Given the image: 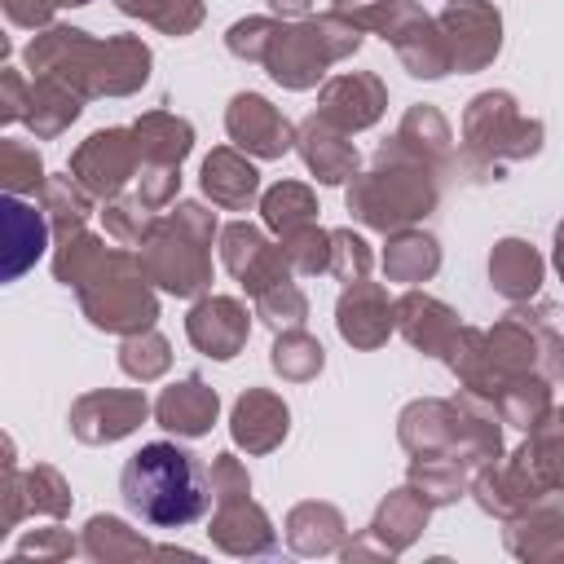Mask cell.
<instances>
[{
    "label": "cell",
    "mask_w": 564,
    "mask_h": 564,
    "mask_svg": "<svg viewBox=\"0 0 564 564\" xmlns=\"http://www.w3.org/2000/svg\"><path fill=\"white\" fill-rule=\"evenodd\" d=\"M119 494L132 516H141L154 529H185L207 507V476L198 458L172 441L141 445L119 476Z\"/></svg>",
    "instance_id": "obj_1"
},
{
    "label": "cell",
    "mask_w": 564,
    "mask_h": 564,
    "mask_svg": "<svg viewBox=\"0 0 564 564\" xmlns=\"http://www.w3.org/2000/svg\"><path fill=\"white\" fill-rule=\"evenodd\" d=\"M432 203H436V185L427 181V172L397 167V150H388V145L379 150V167L348 189V207L375 229H397V225L423 216Z\"/></svg>",
    "instance_id": "obj_2"
},
{
    "label": "cell",
    "mask_w": 564,
    "mask_h": 564,
    "mask_svg": "<svg viewBox=\"0 0 564 564\" xmlns=\"http://www.w3.org/2000/svg\"><path fill=\"white\" fill-rule=\"evenodd\" d=\"M427 511H432V502H427L414 485H405V489L388 494V498H383V507L375 511L370 529H366L361 538H352V542H344V546H339V551H344V560L352 564V560H366V555H379V560L401 555V551H405V546H414V538L423 533Z\"/></svg>",
    "instance_id": "obj_3"
},
{
    "label": "cell",
    "mask_w": 564,
    "mask_h": 564,
    "mask_svg": "<svg viewBox=\"0 0 564 564\" xmlns=\"http://www.w3.org/2000/svg\"><path fill=\"white\" fill-rule=\"evenodd\" d=\"M542 128L516 115L507 93H480L467 110V141L471 150H502V154H533Z\"/></svg>",
    "instance_id": "obj_4"
},
{
    "label": "cell",
    "mask_w": 564,
    "mask_h": 564,
    "mask_svg": "<svg viewBox=\"0 0 564 564\" xmlns=\"http://www.w3.org/2000/svg\"><path fill=\"white\" fill-rule=\"evenodd\" d=\"M189 234V216L185 207H176V216L167 220V229L150 242L145 251V269L159 286L176 291V295H194L203 282H207V260H203V247H189L185 242Z\"/></svg>",
    "instance_id": "obj_5"
},
{
    "label": "cell",
    "mask_w": 564,
    "mask_h": 564,
    "mask_svg": "<svg viewBox=\"0 0 564 564\" xmlns=\"http://www.w3.org/2000/svg\"><path fill=\"white\" fill-rule=\"evenodd\" d=\"M502 542H507L511 555L533 560V564L564 560V494H551L546 489L542 498H533L520 516L507 520Z\"/></svg>",
    "instance_id": "obj_6"
},
{
    "label": "cell",
    "mask_w": 564,
    "mask_h": 564,
    "mask_svg": "<svg viewBox=\"0 0 564 564\" xmlns=\"http://www.w3.org/2000/svg\"><path fill=\"white\" fill-rule=\"evenodd\" d=\"M441 26L449 35V62H458V70H476L498 53V13L485 0H449Z\"/></svg>",
    "instance_id": "obj_7"
},
{
    "label": "cell",
    "mask_w": 564,
    "mask_h": 564,
    "mask_svg": "<svg viewBox=\"0 0 564 564\" xmlns=\"http://www.w3.org/2000/svg\"><path fill=\"white\" fill-rule=\"evenodd\" d=\"M212 546H220L225 555H269L278 546V533L264 516V507H256L251 498H234V502H216V516L207 524Z\"/></svg>",
    "instance_id": "obj_8"
},
{
    "label": "cell",
    "mask_w": 564,
    "mask_h": 564,
    "mask_svg": "<svg viewBox=\"0 0 564 564\" xmlns=\"http://www.w3.org/2000/svg\"><path fill=\"white\" fill-rule=\"evenodd\" d=\"M471 494H476V502H480L489 516L511 520V516H520L533 498H542L546 485H542V480L533 476V467L516 454L511 463H489V467H480L476 480H471Z\"/></svg>",
    "instance_id": "obj_9"
},
{
    "label": "cell",
    "mask_w": 564,
    "mask_h": 564,
    "mask_svg": "<svg viewBox=\"0 0 564 564\" xmlns=\"http://www.w3.org/2000/svg\"><path fill=\"white\" fill-rule=\"evenodd\" d=\"M145 419V397L141 392H93L75 405L70 423L79 441H119Z\"/></svg>",
    "instance_id": "obj_10"
},
{
    "label": "cell",
    "mask_w": 564,
    "mask_h": 564,
    "mask_svg": "<svg viewBox=\"0 0 564 564\" xmlns=\"http://www.w3.org/2000/svg\"><path fill=\"white\" fill-rule=\"evenodd\" d=\"M137 150H141V145L128 141L123 128L97 132V137H88V145L75 154V172H79V181H84L93 194H115V189L128 181Z\"/></svg>",
    "instance_id": "obj_11"
},
{
    "label": "cell",
    "mask_w": 564,
    "mask_h": 564,
    "mask_svg": "<svg viewBox=\"0 0 564 564\" xmlns=\"http://www.w3.org/2000/svg\"><path fill=\"white\" fill-rule=\"evenodd\" d=\"M229 137L256 154H282L291 145V123L256 93H238L229 106Z\"/></svg>",
    "instance_id": "obj_12"
},
{
    "label": "cell",
    "mask_w": 564,
    "mask_h": 564,
    "mask_svg": "<svg viewBox=\"0 0 564 564\" xmlns=\"http://www.w3.org/2000/svg\"><path fill=\"white\" fill-rule=\"evenodd\" d=\"M286 405L273 397V392H260L251 388L247 397H238L234 405V441L251 454H269L282 436H286Z\"/></svg>",
    "instance_id": "obj_13"
},
{
    "label": "cell",
    "mask_w": 564,
    "mask_h": 564,
    "mask_svg": "<svg viewBox=\"0 0 564 564\" xmlns=\"http://www.w3.org/2000/svg\"><path fill=\"white\" fill-rule=\"evenodd\" d=\"M388 326H392V308L383 291L370 282H352V291H344L339 300V335L357 348H375L388 339Z\"/></svg>",
    "instance_id": "obj_14"
},
{
    "label": "cell",
    "mask_w": 564,
    "mask_h": 564,
    "mask_svg": "<svg viewBox=\"0 0 564 564\" xmlns=\"http://www.w3.org/2000/svg\"><path fill=\"white\" fill-rule=\"evenodd\" d=\"M189 339L207 352V357H234L247 339V313L234 300H203L189 313Z\"/></svg>",
    "instance_id": "obj_15"
},
{
    "label": "cell",
    "mask_w": 564,
    "mask_h": 564,
    "mask_svg": "<svg viewBox=\"0 0 564 564\" xmlns=\"http://www.w3.org/2000/svg\"><path fill=\"white\" fill-rule=\"evenodd\" d=\"M84 308L106 330H141L154 322V295L141 282H106L101 295L84 291Z\"/></svg>",
    "instance_id": "obj_16"
},
{
    "label": "cell",
    "mask_w": 564,
    "mask_h": 564,
    "mask_svg": "<svg viewBox=\"0 0 564 564\" xmlns=\"http://www.w3.org/2000/svg\"><path fill=\"white\" fill-rule=\"evenodd\" d=\"M216 392L203 383V379H185V383H176V388H167L163 397H159V405H154V414H159V423L167 427V432H181V436H203L212 423H216Z\"/></svg>",
    "instance_id": "obj_17"
},
{
    "label": "cell",
    "mask_w": 564,
    "mask_h": 564,
    "mask_svg": "<svg viewBox=\"0 0 564 564\" xmlns=\"http://www.w3.org/2000/svg\"><path fill=\"white\" fill-rule=\"evenodd\" d=\"M383 110V88L370 75H339L322 93V119H335L339 128H366Z\"/></svg>",
    "instance_id": "obj_18"
},
{
    "label": "cell",
    "mask_w": 564,
    "mask_h": 564,
    "mask_svg": "<svg viewBox=\"0 0 564 564\" xmlns=\"http://www.w3.org/2000/svg\"><path fill=\"white\" fill-rule=\"evenodd\" d=\"M344 516L330 502H300L286 516V546L295 555H330L344 546Z\"/></svg>",
    "instance_id": "obj_19"
},
{
    "label": "cell",
    "mask_w": 564,
    "mask_h": 564,
    "mask_svg": "<svg viewBox=\"0 0 564 564\" xmlns=\"http://www.w3.org/2000/svg\"><path fill=\"white\" fill-rule=\"evenodd\" d=\"M397 317H401L405 339H410L414 348H423V352H449V344H454V335H458L454 313H449L445 304L427 300V295H405V300L397 304Z\"/></svg>",
    "instance_id": "obj_20"
},
{
    "label": "cell",
    "mask_w": 564,
    "mask_h": 564,
    "mask_svg": "<svg viewBox=\"0 0 564 564\" xmlns=\"http://www.w3.org/2000/svg\"><path fill=\"white\" fill-rule=\"evenodd\" d=\"M300 150H304V163H308V167L317 172V181H326V185L352 176V167H357V150H352L339 132H330L326 119H308V123H304Z\"/></svg>",
    "instance_id": "obj_21"
},
{
    "label": "cell",
    "mask_w": 564,
    "mask_h": 564,
    "mask_svg": "<svg viewBox=\"0 0 564 564\" xmlns=\"http://www.w3.org/2000/svg\"><path fill=\"white\" fill-rule=\"evenodd\" d=\"M79 551L88 560H101V564H115V560H141L150 551V542L128 529L119 516H93L84 524V538H79Z\"/></svg>",
    "instance_id": "obj_22"
},
{
    "label": "cell",
    "mask_w": 564,
    "mask_h": 564,
    "mask_svg": "<svg viewBox=\"0 0 564 564\" xmlns=\"http://www.w3.org/2000/svg\"><path fill=\"white\" fill-rule=\"evenodd\" d=\"M203 189L212 194V203L220 207H247L256 194V167L242 163L234 150H216L203 163Z\"/></svg>",
    "instance_id": "obj_23"
},
{
    "label": "cell",
    "mask_w": 564,
    "mask_h": 564,
    "mask_svg": "<svg viewBox=\"0 0 564 564\" xmlns=\"http://www.w3.org/2000/svg\"><path fill=\"white\" fill-rule=\"evenodd\" d=\"M489 278H494V286H498L502 295L520 300V295H533V291H538V282H542V260H538V251H533L529 242L507 238V242H498V251H494V260H489Z\"/></svg>",
    "instance_id": "obj_24"
},
{
    "label": "cell",
    "mask_w": 564,
    "mask_h": 564,
    "mask_svg": "<svg viewBox=\"0 0 564 564\" xmlns=\"http://www.w3.org/2000/svg\"><path fill=\"white\" fill-rule=\"evenodd\" d=\"M4 273L9 278H18L40 251H44V220L31 212V207H22V203H4Z\"/></svg>",
    "instance_id": "obj_25"
},
{
    "label": "cell",
    "mask_w": 564,
    "mask_h": 564,
    "mask_svg": "<svg viewBox=\"0 0 564 564\" xmlns=\"http://www.w3.org/2000/svg\"><path fill=\"white\" fill-rule=\"evenodd\" d=\"M520 458L533 467V476L546 489H564V414H555L551 423H538Z\"/></svg>",
    "instance_id": "obj_26"
},
{
    "label": "cell",
    "mask_w": 564,
    "mask_h": 564,
    "mask_svg": "<svg viewBox=\"0 0 564 564\" xmlns=\"http://www.w3.org/2000/svg\"><path fill=\"white\" fill-rule=\"evenodd\" d=\"M441 264V251L427 234H397L383 251V269L397 278V282H423L432 269Z\"/></svg>",
    "instance_id": "obj_27"
},
{
    "label": "cell",
    "mask_w": 564,
    "mask_h": 564,
    "mask_svg": "<svg viewBox=\"0 0 564 564\" xmlns=\"http://www.w3.org/2000/svg\"><path fill=\"white\" fill-rule=\"evenodd\" d=\"M137 145H141V154L145 159H159V163H167V167H176L181 159H185V150H189V123L185 119H172V115H150V119H141V128H137Z\"/></svg>",
    "instance_id": "obj_28"
},
{
    "label": "cell",
    "mask_w": 564,
    "mask_h": 564,
    "mask_svg": "<svg viewBox=\"0 0 564 564\" xmlns=\"http://www.w3.org/2000/svg\"><path fill=\"white\" fill-rule=\"evenodd\" d=\"M410 485H414L432 507H441V502H454V498L467 489V467H458V463H449V458H414Z\"/></svg>",
    "instance_id": "obj_29"
},
{
    "label": "cell",
    "mask_w": 564,
    "mask_h": 564,
    "mask_svg": "<svg viewBox=\"0 0 564 564\" xmlns=\"http://www.w3.org/2000/svg\"><path fill=\"white\" fill-rule=\"evenodd\" d=\"M546 388L538 383V379H507L502 383V392H498V410H502V419L507 423H516V427H524V432H533L542 419H546Z\"/></svg>",
    "instance_id": "obj_30"
},
{
    "label": "cell",
    "mask_w": 564,
    "mask_h": 564,
    "mask_svg": "<svg viewBox=\"0 0 564 564\" xmlns=\"http://www.w3.org/2000/svg\"><path fill=\"white\" fill-rule=\"evenodd\" d=\"M273 370L286 375V379H313L322 370V344L308 339V335H300V330L282 335L273 344Z\"/></svg>",
    "instance_id": "obj_31"
},
{
    "label": "cell",
    "mask_w": 564,
    "mask_h": 564,
    "mask_svg": "<svg viewBox=\"0 0 564 564\" xmlns=\"http://www.w3.org/2000/svg\"><path fill=\"white\" fill-rule=\"evenodd\" d=\"M308 216H313V194H308L304 185H278V189L264 194V220H269L273 229L291 234V229H300Z\"/></svg>",
    "instance_id": "obj_32"
},
{
    "label": "cell",
    "mask_w": 564,
    "mask_h": 564,
    "mask_svg": "<svg viewBox=\"0 0 564 564\" xmlns=\"http://www.w3.org/2000/svg\"><path fill=\"white\" fill-rule=\"evenodd\" d=\"M220 242H225V264H229L238 278H242V273H247V269L269 251V247H264V238H260L251 225H229V229L220 234Z\"/></svg>",
    "instance_id": "obj_33"
},
{
    "label": "cell",
    "mask_w": 564,
    "mask_h": 564,
    "mask_svg": "<svg viewBox=\"0 0 564 564\" xmlns=\"http://www.w3.org/2000/svg\"><path fill=\"white\" fill-rule=\"evenodd\" d=\"M304 308H308V304H304V295H300L291 282H282V286H273V291L260 295V317H264L269 326H278V330H282V326H300V322H304Z\"/></svg>",
    "instance_id": "obj_34"
},
{
    "label": "cell",
    "mask_w": 564,
    "mask_h": 564,
    "mask_svg": "<svg viewBox=\"0 0 564 564\" xmlns=\"http://www.w3.org/2000/svg\"><path fill=\"white\" fill-rule=\"evenodd\" d=\"M207 489L216 502H234V498H247L251 480H247V467L234 458V454H216L212 458V471H207Z\"/></svg>",
    "instance_id": "obj_35"
},
{
    "label": "cell",
    "mask_w": 564,
    "mask_h": 564,
    "mask_svg": "<svg viewBox=\"0 0 564 564\" xmlns=\"http://www.w3.org/2000/svg\"><path fill=\"white\" fill-rule=\"evenodd\" d=\"M163 366H167V344H163L159 335H141V339H128V344H123V370H128V375L154 379Z\"/></svg>",
    "instance_id": "obj_36"
},
{
    "label": "cell",
    "mask_w": 564,
    "mask_h": 564,
    "mask_svg": "<svg viewBox=\"0 0 564 564\" xmlns=\"http://www.w3.org/2000/svg\"><path fill=\"white\" fill-rule=\"evenodd\" d=\"M26 489H31V507H35V511H44V516H66L70 494H66V485H62V476H57L53 467H35V471L26 476Z\"/></svg>",
    "instance_id": "obj_37"
},
{
    "label": "cell",
    "mask_w": 564,
    "mask_h": 564,
    "mask_svg": "<svg viewBox=\"0 0 564 564\" xmlns=\"http://www.w3.org/2000/svg\"><path fill=\"white\" fill-rule=\"evenodd\" d=\"M326 242H330V234L300 225V229H291V242H286V260H295L304 273H317V269H326V251H330Z\"/></svg>",
    "instance_id": "obj_38"
},
{
    "label": "cell",
    "mask_w": 564,
    "mask_h": 564,
    "mask_svg": "<svg viewBox=\"0 0 564 564\" xmlns=\"http://www.w3.org/2000/svg\"><path fill=\"white\" fill-rule=\"evenodd\" d=\"M75 551H79V542L66 529H35L31 538L18 542L13 560H26V555H35V560H62V555H75Z\"/></svg>",
    "instance_id": "obj_39"
},
{
    "label": "cell",
    "mask_w": 564,
    "mask_h": 564,
    "mask_svg": "<svg viewBox=\"0 0 564 564\" xmlns=\"http://www.w3.org/2000/svg\"><path fill=\"white\" fill-rule=\"evenodd\" d=\"M330 256H335V273L339 278H348V282H361V273H366V264H370V256H366V242L357 238V234H330Z\"/></svg>",
    "instance_id": "obj_40"
},
{
    "label": "cell",
    "mask_w": 564,
    "mask_h": 564,
    "mask_svg": "<svg viewBox=\"0 0 564 564\" xmlns=\"http://www.w3.org/2000/svg\"><path fill=\"white\" fill-rule=\"evenodd\" d=\"M110 229L119 234V238H141V229H145V207L141 203H115L110 207Z\"/></svg>",
    "instance_id": "obj_41"
},
{
    "label": "cell",
    "mask_w": 564,
    "mask_h": 564,
    "mask_svg": "<svg viewBox=\"0 0 564 564\" xmlns=\"http://www.w3.org/2000/svg\"><path fill=\"white\" fill-rule=\"evenodd\" d=\"M273 9H282V13H300V9H308V0H269Z\"/></svg>",
    "instance_id": "obj_42"
},
{
    "label": "cell",
    "mask_w": 564,
    "mask_h": 564,
    "mask_svg": "<svg viewBox=\"0 0 564 564\" xmlns=\"http://www.w3.org/2000/svg\"><path fill=\"white\" fill-rule=\"evenodd\" d=\"M560 247H555V264H560V273H564V225H560V238H555Z\"/></svg>",
    "instance_id": "obj_43"
},
{
    "label": "cell",
    "mask_w": 564,
    "mask_h": 564,
    "mask_svg": "<svg viewBox=\"0 0 564 564\" xmlns=\"http://www.w3.org/2000/svg\"><path fill=\"white\" fill-rule=\"evenodd\" d=\"M62 4H88V0H62Z\"/></svg>",
    "instance_id": "obj_44"
}]
</instances>
